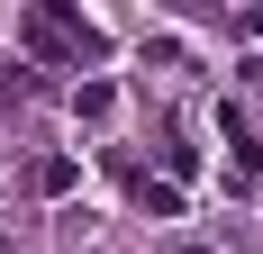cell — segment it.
<instances>
[{
	"mask_svg": "<svg viewBox=\"0 0 263 254\" xmlns=\"http://www.w3.org/2000/svg\"><path fill=\"white\" fill-rule=\"evenodd\" d=\"M27 182H36V191H73V164H64V154H46V164H36Z\"/></svg>",
	"mask_w": 263,
	"mask_h": 254,
	"instance_id": "1",
	"label": "cell"
}]
</instances>
